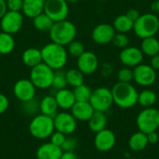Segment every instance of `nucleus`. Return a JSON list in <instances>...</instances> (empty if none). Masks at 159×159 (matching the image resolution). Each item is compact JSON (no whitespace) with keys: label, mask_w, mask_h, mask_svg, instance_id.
Returning <instances> with one entry per match:
<instances>
[{"label":"nucleus","mask_w":159,"mask_h":159,"mask_svg":"<svg viewBox=\"0 0 159 159\" xmlns=\"http://www.w3.org/2000/svg\"><path fill=\"white\" fill-rule=\"evenodd\" d=\"M114 103L123 109H129L138 103V91L131 83L117 82L112 88Z\"/></svg>","instance_id":"obj_1"},{"label":"nucleus","mask_w":159,"mask_h":159,"mask_svg":"<svg viewBox=\"0 0 159 159\" xmlns=\"http://www.w3.org/2000/svg\"><path fill=\"white\" fill-rule=\"evenodd\" d=\"M42 61L52 70H61L68 61V52L65 47L56 43H48L41 49Z\"/></svg>","instance_id":"obj_2"},{"label":"nucleus","mask_w":159,"mask_h":159,"mask_svg":"<svg viewBox=\"0 0 159 159\" xmlns=\"http://www.w3.org/2000/svg\"><path fill=\"white\" fill-rule=\"evenodd\" d=\"M75 25L67 20L56 21L53 23L50 31L48 32L51 42L61 46H68L76 36Z\"/></svg>","instance_id":"obj_3"},{"label":"nucleus","mask_w":159,"mask_h":159,"mask_svg":"<svg viewBox=\"0 0 159 159\" xmlns=\"http://www.w3.org/2000/svg\"><path fill=\"white\" fill-rule=\"evenodd\" d=\"M132 30L142 39L155 36L159 31V18L154 13L142 14L134 21Z\"/></svg>","instance_id":"obj_4"},{"label":"nucleus","mask_w":159,"mask_h":159,"mask_svg":"<svg viewBox=\"0 0 159 159\" xmlns=\"http://www.w3.org/2000/svg\"><path fill=\"white\" fill-rule=\"evenodd\" d=\"M29 131L33 137L38 140L49 138L55 131L53 117L43 114L34 116L29 124Z\"/></svg>","instance_id":"obj_5"},{"label":"nucleus","mask_w":159,"mask_h":159,"mask_svg":"<svg viewBox=\"0 0 159 159\" xmlns=\"http://www.w3.org/2000/svg\"><path fill=\"white\" fill-rule=\"evenodd\" d=\"M138 129L143 133L157 131L159 129V110L154 107H148L142 110L136 118Z\"/></svg>","instance_id":"obj_6"},{"label":"nucleus","mask_w":159,"mask_h":159,"mask_svg":"<svg viewBox=\"0 0 159 159\" xmlns=\"http://www.w3.org/2000/svg\"><path fill=\"white\" fill-rule=\"evenodd\" d=\"M54 70L48 67L44 62L39 63L38 65L31 68L30 72V80L34 85L36 89H45L52 86Z\"/></svg>","instance_id":"obj_7"},{"label":"nucleus","mask_w":159,"mask_h":159,"mask_svg":"<svg viewBox=\"0 0 159 159\" xmlns=\"http://www.w3.org/2000/svg\"><path fill=\"white\" fill-rule=\"evenodd\" d=\"M89 102L95 111L105 113L114 103L112 90L105 87H101L92 90Z\"/></svg>","instance_id":"obj_8"},{"label":"nucleus","mask_w":159,"mask_h":159,"mask_svg":"<svg viewBox=\"0 0 159 159\" xmlns=\"http://www.w3.org/2000/svg\"><path fill=\"white\" fill-rule=\"evenodd\" d=\"M44 12L54 21L66 20L69 14V6L66 0H46Z\"/></svg>","instance_id":"obj_9"},{"label":"nucleus","mask_w":159,"mask_h":159,"mask_svg":"<svg viewBox=\"0 0 159 159\" xmlns=\"http://www.w3.org/2000/svg\"><path fill=\"white\" fill-rule=\"evenodd\" d=\"M23 25V15L20 11L7 10L0 19V27L2 32L14 34L18 33Z\"/></svg>","instance_id":"obj_10"},{"label":"nucleus","mask_w":159,"mask_h":159,"mask_svg":"<svg viewBox=\"0 0 159 159\" xmlns=\"http://www.w3.org/2000/svg\"><path fill=\"white\" fill-rule=\"evenodd\" d=\"M157 80V71L150 64L141 63L133 69V81L141 87H150Z\"/></svg>","instance_id":"obj_11"},{"label":"nucleus","mask_w":159,"mask_h":159,"mask_svg":"<svg viewBox=\"0 0 159 159\" xmlns=\"http://www.w3.org/2000/svg\"><path fill=\"white\" fill-rule=\"evenodd\" d=\"M76 121L77 120L73 116V115L68 112L57 113L53 117L55 130L65 135H70L75 131L77 127Z\"/></svg>","instance_id":"obj_12"},{"label":"nucleus","mask_w":159,"mask_h":159,"mask_svg":"<svg viewBox=\"0 0 159 159\" xmlns=\"http://www.w3.org/2000/svg\"><path fill=\"white\" fill-rule=\"evenodd\" d=\"M36 88L30 79L22 78L18 80L13 87L15 97L21 102H25L34 99Z\"/></svg>","instance_id":"obj_13"},{"label":"nucleus","mask_w":159,"mask_h":159,"mask_svg":"<svg viewBox=\"0 0 159 159\" xmlns=\"http://www.w3.org/2000/svg\"><path fill=\"white\" fill-rule=\"evenodd\" d=\"M116 143V134L108 129H104L96 133L94 137L95 148L100 152H108L114 148Z\"/></svg>","instance_id":"obj_14"},{"label":"nucleus","mask_w":159,"mask_h":159,"mask_svg":"<svg viewBox=\"0 0 159 159\" xmlns=\"http://www.w3.org/2000/svg\"><path fill=\"white\" fill-rule=\"evenodd\" d=\"M119 60L126 67H136L142 63L143 60V53L141 48L136 47H127L122 48L119 53Z\"/></svg>","instance_id":"obj_15"},{"label":"nucleus","mask_w":159,"mask_h":159,"mask_svg":"<svg viewBox=\"0 0 159 159\" xmlns=\"http://www.w3.org/2000/svg\"><path fill=\"white\" fill-rule=\"evenodd\" d=\"M116 30L113 25L108 23H101L94 27L91 33L93 41L99 45H105L113 41L116 34Z\"/></svg>","instance_id":"obj_16"},{"label":"nucleus","mask_w":159,"mask_h":159,"mask_svg":"<svg viewBox=\"0 0 159 159\" xmlns=\"http://www.w3.org/2000/svg\"><path fill=\"white\" fill-rule=\"evenodd\" d=\"M99 68V60L96 54L91 51H85L77 58V69L81 71L84 75H91Z\"/></svg>","instance_id":"obj_17"},{"label":"nucleus","mask_w":159,"mask_h":159,"mask_svg":"<svg viewBox=\"0 0 159 159\" xmlns=\"http://www.w3.org/2000/svg\"><path fill=\"white\" fill-rule=\"evenodd\" d=\"M95 110L89 102H75L71 108V114L79 121H89Z\"/></svg>","instance_id":"obj_18"},{"label":"nucleus","mask_w":159,"mask_h":159,"mask_svg":"<svg viewBox=\"0 0 159 159\" xmlns=\"http://www.w3.org/2000/svg\"><path fill=\"white\" fill-rule=\"evenodd\" d=\"M61 154V148L52 144L50 142L41 144L35 153L37 159H60Z\"/></svg>","instance_id":"obj_19"},{"label":"nucleus","mask_w":159,"mask_h":159,"mask_svg":"<svg viewBox=\"0 0 159 159\" xmlns=\"http://www.w3.org/2000/svg\"><path fill=\"white\" fill-rule=\"evenodd\" d=\"M46 0H23L21 13L23 16L34 19L44 12Z\"/></svg>","instance_id":"obj_20"},{"label":"nucleus","mask_w":159,"mask_h":159,"mask_svg":"<svg viewBox=\"0 0 159 159\" xmlns=\"http://www.w3.org/2000/svg\"><path fill=\"white\" fill-rule=\"evenodd\" d=\"M54 97L56 99V102L58 103L59 108L65 110V111L71 110V108L73 107V105L76 102L73 90H70L67 89L57 90Z\"/></svg>","instance_id":"obj_21"},{"label":"nucleus","mask_w":159,"mask_h":159,"mask_svg":"<svg viewBox=\"0 0 159 159\" xmlns=\"http://www.w3.org/2000/svg\"><path fill=\"white\" fill-rule=\"evenodd\" d=\"M22 62L30 68H33L39 63L43 62L42 61V53L41 49L35 48H29L22 52L21 55Z\"/></svg>","instance_id":"obj_22"},{"label":"nucleus","mask_w":159,"mask_h":159,"mask_svg":"<svg viewBox=\"0 0 159 159\" xmlns=\"http://www.w3.org/2000/svg\"><path fill=\"white\" fill-rule=\"evenodd\" d=\"M58 109L59 106L54 96L51 95L45 96L39 102V110L41 114L45 116L54 117L58 113Z\"/></svg>","instance_id":"obj_23"},{"label":"nucleus","mask_w":159,"mask_h":159,"mask_svg":"<svg viewBox=\"0 0 159 159\" xmlns=\"http://www.w3.org/2000/svg\"><path fill=\"white\" fill-rule=\"evenodd\" d=\"M149 144L147 134L142 131H137L133 133L129 140V147L133 152H141L144 150Z\"/></svg>","instance_id":"obj_24"},{"label":"nucleus","mask_w":159,"mask_h":159,"mask_svg":"<svg viewBox=\"0 0 159 159\" xmlns=\"http://www.w3.org/2000/svg\"><path fill=\"white\" fill-rule=\"evenodd\" d=\"M88 122H89V129L92 132L97 133V132L106 129L107 116H105V113H103V112L95 111L94 114L92 115V116L89 118V120Z\"/></svg>","instance_id":"obj_25"},{"label":"nucleus","mask_w":159,"mask_h":159,"mask_svg":"<svg viewBox=\"0 0 159 159\" xmlns=\"http://www.w3.org/2000/svg\"><path fill=\"white\" fill-rule=\"evenodd\" d=\"M141 50L143 55L153 57L159 53V40L155 36L143 38L141 45Z\"/></svg>","instance_id":"obj_26"},{"label":"nucleus","mask_w":159,"mask_h":159,"mask_svg":"<svg viewBox=\"0 0 159 159\" xmlns=\"http://www.w3.org/2000/svg\"><path fill=\"white\" fill-rule=\"evenodd\" d=\"M133 23L134 22L126 14H121L114 20L113 27L116 33L127 34L133 29Z\"/></svg>","instance_id":"obj_27"},{"label":"nucleus","mask_w":159,"mask_h":159,"mask_svg":"<svg viewBox=\"0 0 159 159\" xmlns=\"http://www.w3.org/2000/svg\"><path fill=\"white\" fill-rule=\"evenodd\" d=\"M54 21L45 13H41L33 19V24L35 30L39 32H49Z\"/></svg>","instance_id":"obj_28"},{"label":"nucleus","mask_w":159,"mask_h":159,"mask_svg":"<svg viewBox=\"0 0 159 159\" xmlns=\"http://www.w3.org/2000/svg\"><path fill=\"white\" fill-rule=\"evenodd\" d=\"M15 48V39L12 34L1 32L0 33V54L7 55Z\"/></svg>","instance_id":"obj_29"},{"label":"nucleus","mask_w":159,"mask_h":159,"mask_svg":"<svg viewBox=\"0 0 159 159\" xmlns=\"http://www.w3.org/2000/svg\"><path fill=\"white\" fill-rule=\"evenodd\" d=\"M157 93L152 89H144L138 95V103L144 108L153 107L157 102Z\"/></svg>","instance_id":"obj_30"},{"label":"nucleus","mask_w":159,"mask_h":159,"mask_svg":"<svg viewBox=\"0 0 159 159\" xmlns=\"http://www.w3.org/2000/svg\"><path fill=\"white\" fill-rule=\"evenodd\" d=\"M67 84L73 88H76L84 84V74L78 69H70L65 73Z\"/></svg>","instance_id":"obj_31"},{"label":"nucleus","mask_w":159,"mask_h":159,"mask_svg":"<svg viewBox=\"0 0 159 159\" xmlns=\"http://www.w3.org/2000/svg\"><path fill=\"white\" fill-rule=\"evenodd\" d=\"M75 98L76 102H89L92 89L86 84H82L73 89Z\"/></svg>","instance_id":"obj_32"},{"label":"nucleus","mask_w":159,"mask_h":159,"mask_svg":"<svg viewBox=\"0 0 159 159\" xmlns=\"http://www.w3.org/2000/svg\"><path fill=\"white\" fill-rule=\"evenodd\" d=\"M67 80L65 76V73L61 70H57L54 72L53 81H52V88H54L57 90L66 89L67 87Z\"/></svg>","instance_id":"obj_33"},{"label":"nucleus","mask_w":159,"mask_h":159,"mask_svg":"<svg viewBox=\"0 0 159 159\" xmlns=\"http://www.w3.org/2000/svg\"><path fill=\"white\" fill-rule=\"evenodd\" d=\"M86 51L85 49V46L82 42L78 41V40H74L72 41L69 45H68V48H67V52L68 54H70L72 57L75 58H78L79 56H81L84 52Z\"/></svg>","instance_id":"obj_34"},{"label":"nucleus","mask_w":159,"mask_h":159,"mask_svg":"<svg viewBox=\"0 0 159 159\" xmlns=\"http://www.w3.org/2000/svg\"><path fill=\"white\" fill-rule=\"evenodd\" d=\"M113 44L119 48H125L129 47V38L127 35V34L123 33H116L114 38H113Z\"/></svg>","instance_id":"obj_35"},{"label":"nucleus","mask_w":159,"mask_h":159,"mask_svg":"<svg viewBox=\"0 0 159 159\" xmlns=\"http://www.w3.org/2000/svg\"><path fill=\"white\" fill-rule=\"evenodd\" d=\"M118 82L130 83L133 81V70L129 67H123L117 72Z\"/></svg>","instance_id":"obj_36"},{"label":"nucleus","mask_w":159,"mask_h":159,"mask_svg":"<svg viewBox=\"0 0 159 159\" xmlns=\"http://www.w3.org/2000/svg\"><path fill=\"white\" fill-rule=\"evenodd\" d=\"M77 147V141L73 137H66L64 143L61 145L62 152H74Z\"/></svg>","instance_id":"obj_37"},{"label":"nucleus","mask_w":159,"mask_h":159,"mask_svg":"<svg viewBox=\"0 0 159 159\" xmlns=\"http://www.w3.org/2000/svg\"><path fill=\"white\" fill-rule=\"evenodd\" d=\"M50 139V143L58 147H61L62 143H64L65 139H66V135L61 133V132H59L57 130H55L49 137Z\"/></svg>","instance_id":"obj_38"},{"label":"nucleus","mask_w":159,"mask_h":159,"mask_svg":"<svg viewBox=\"0 0 159 159\" xmlns=\"http://www.w3.org/2000/svg\"><path fill=\"white\" fill-rule=\"evenodd\" d=\"M6 4H7V10L21 12L23 0H6Z\"/></svg>","instance_id":"obj_39"},{"label":"nucleus","mask_w":159,"mask_h":159,"mask_svg":"<svg viewBox=\"0 0 159 159\" xmlns=\"http://www.w3.org/2000/svg\"><path fill=\"white\" fill-rule=\"evenodd\" d=\"M23 103V110L25 111V113L27 114H34L36 112V110L39 109V103L35 102V100L33 99L31 101H28V102H22Z\"/></svg>","instance_id":"obj_40"},{"label":"nucleus","mask_w":159,"mask_h":159,"mask_svg":"<svg viewBox=\"0 0 159 159\" xmlns=\"http://www.w3.org/2000/svg\"><path fill=\"white\" fill-rule=\"evenodd\" d=\"M9 106V101L5 94L0 93V115L5 113Z\"/></svg>","instance_id":"obj_41"},{"label":"nucleus","mask_w":159,"mask_h":159,"mask_svg":"<svg viewBox=\"0 0 159 159\" xmlns=\"http://www.w3.org/2000/svg\"><path fill=\"white\" fill-rule=\"evenodd\" d=\"M113 65L109 62H105L102 65V75L105 77L110 76L113 74Z\"/></svg>","instance_id":"obj_42"},{"label":"nucleus","mask_w":159,"mask_h":159,"mask_svg":"<svg viewBox=\"0 0 159 159\" xmlns=\"http://www.w3.org/2000/svg\"><path fill=\"white\" fill-rule=\"evenodd\" d=\"M126 15L134 22L139 17H140V12H139V10L138 9H136V8H129L128 11H127V13H126Z\"/></svg>","instance_id":"obj_43"},{"label":"nucleus","mask_w":159,"mask_h":159,"mask_svg":"<svg viewBox=\"0 0 159 159\" xmlns=\"http://www.w3.org/2000/svg\"><path fill=\"white\" fill-rule=\"evenodd\" d=\"M147 139H148V143L151 144H156L159 141V135L157 131L154 132H150L147 134Z\"/></svg>","instance_id":"obj_44"},{"label":"nucleus","mask_w":159,"mask_h":159,"mask_svg":"<svg viewBox=\"0 0 159 159\" xmlns=\"http://www.w3.org/2000/svg\"><path fill=\"white\" fill-rule=\"evenodd\" d=\"M150 65L157 71L159 70V53L151 57V62H150Z\"/></svg>","instance_id":"obj_45"},{"label":"nucleus","mask_w":159,"mask_h":159,"mask_svg":"<svg viewBox=\"0 0 159 159\" xmlns=\"http://www.w3.org/2000/svg\"><path fill=\"white\" fill-rule=\"evenodd\" d=\"M60 159H79L75 152H62Z\"/></svg>","instance_id":"obj_46"},{"label":"nucleus","mask_w":159,"mask_h":159,"mask_svg":"<svg viewBox=\"0 0 159 159\" xmlns=\"http://www.w3.org/2000/svg\"><path fill=\"white\" fill-rule=\"evenodd\" d=\"M7 11L6 0H0V19L5 15V13Z\"/></svg>","instance_id":"obj_47"},{"label":"nucleus","mask_w":159,"mask_h":159,"mask_svg":"<svg viewBox=\"0 0 159 159\" xmlns=\"http://www.w3.org/2000/svg\"><path fill=\"white\" fill-rule=\"evenodd\" d=\"M150 8L151 10L154 12V13H159V0H155L151 3V6H150Z\"/></svg>","instance_id":"obj_48"},{"label":"nucleus","mask_w":159,"mask_h":159,"mask_svg":"<svg viewBox=\"0 0 159 159\" xmlns=\"http://www.w3.org/2000/svg\"><path fill=\"white\" fill-rule=\"evenodd\" d=\"M68 3H75V2H78L79 0H66Z\"/></svg>","instance_id":"obj_49"}]
</instances>
